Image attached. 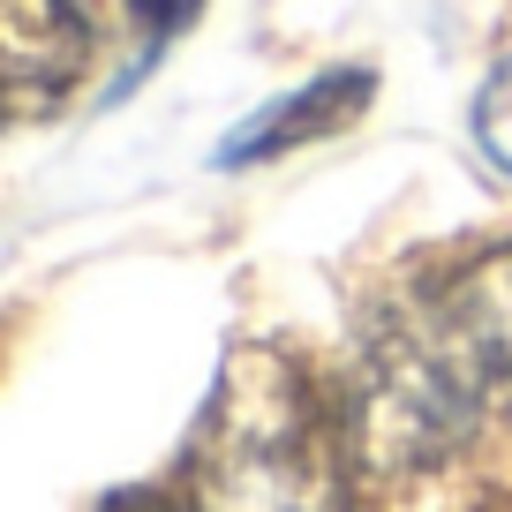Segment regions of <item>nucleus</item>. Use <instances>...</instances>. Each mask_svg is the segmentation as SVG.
I'll use <instances>...</instances> for the list:
<instances>
[{"label": "nucleus", "mask_w": 512, "mask_h": 512, "mask_svg": "<svg viewBox=\"0 0 512 512\" xmlns=\"http://www.w3.org/2000/svg\"><path fill=\"white\" fill-rule=\"evenodd\" d=\"M339 422L369 475H422L482 422H512V249L467 256L384 309L354 354Z\"/></svg>", "instance_id": "1"}, {"label": "nucleus", "mask_w": 512, "mask_h": 512, "mask_svg": "<svg viewBox=\"0 0 512 512\" xmlns=\"http://www.w3.org/2000/svg\"><path fill=\"white\" fill-rule=\"evenodd\" d=\"M339 407L272 347H241L189 445V512H347Z\"/></svg>", "instance_id": "2"}, {"label": "nucleus", "mask_w": 512, "mask_h": 512, "mask_svg": "<svg viewBox=\"0 0 512 512\" xmlns=\"http://www.w3.org/2000/svg\"><path fill=\"white\" fill-rule=\"evenodd\" d=\"M91 68V23L76 0H0V128L46 121Z\"/></svg>", "instance_id": "3"}, {"label": "nucleus", "mask_w": 512, "mask_h": 512, "mask_svg": "<svg viewBox=\"0 0 512 512\" xmlns=\"http://www.w3.org/2000/svg\"><path fill=\"white\" fill-rule=\"evenodd\" d=\"M362 98H369V76H362V68H347V76H324V83H309V91H294L287 106L256 113L249 128H234L219 159H226V166H249V159H272V151L309 144V136H332L339 121H354V113H362Z\"/></svg>", "instance_id": "4"}, {"label": "nucleus", "mask_w": 512, "mask_h": 512, "mask_svg": "<svg viewBox=\"0 0 512 512\" xmlns=\"http://www.w3.org/2000/svg\"><path fill=\"white\" fill-rule=\"evenodd\" d=\"M475 144H482V159H490L497 174H512V61L497 68V76L482 83V98H475Z\"/></svg>", "instance_id": "5"}, {"label": "nucleus", "mask_w": 512, "mask_h": 512, "mask_svg": "<svg viewBox=\"0 0 512 512\" xmlns=\"http://www.w3.org/2000/svg\"><path fill=\"white\" fill-rule=\"evenodd\" d=\"M196 0H136V16H151V23H181Z\"/></svg>", "instance_id": "6"}, {"label": "nucleus", "mask_w": 512, "mask_h": 512, "mask_svg": "<svg viewBox=\"0 0 512 512\" xmlns=\"http://www.w3.org/2000/svg\"><path fill=\"white\" fill-rule=\"evenodd\" d=\"M106 512H189V505H166V497H113Z\"/></svg>", "instance_id": "7"}]
</instances>
